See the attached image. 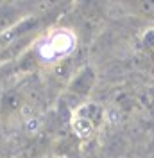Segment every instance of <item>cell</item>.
<instances>
[{
	"label": "cell",
	"mask_w": 154,
	"mask_h": 158,
	"mask_svg": "<svg viewBox=\"0 0 154 158\" xmlns=\"http://www.w3.org/2000/svg\"><path fill=\"white\" fill-rule=\"evenodd\" d=\"M75 45V36L68 31H56L52 36H48L41 47H39V54L45 59H54L59 58V56H65L68 54L72 47Z\"/></svg>",
	"instance_id": "obj_1"
}]
</instances>
